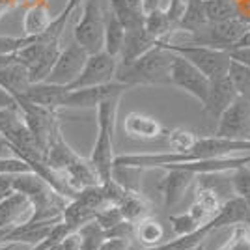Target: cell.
Returning a JSON list of instances; mask_svg holds the SVG:
<instances>
[{
  "mask_svg": "<svg viewBox=\"0 0 250 250\" xmlns=\"http://www.w3.org/2000/svg\"><path fill=\"white\" fill-rule=\"evenodd\" d=\"M174 62V52L168 51L161 43L151 51L142 54L133 62H120L116 81L129 86H172L170 71Z\"/></svg>",
  "mask_w": 250,
  "mask_h": 250,
  "instance_id": "cell-1",
  "label": "cell"
},
{
  "mask_svg": "<svg viewBox=\"0 0 250 250\" xmlns=\"http://www.w3.org/2000/svg\"><path fill=\"white\" fill-rule=\"evenodd\" d=\"M120 99L122 97L108 99V101H104L95 108V112H97V138H95L90 161H92L101 183L110 181L112 172H114V131Z\"/></svg>",
  "mask_w": 250,
  "mask_h": 250,
  "instance_id": "cell-2",
  "label": "cell"
},
{
  "mask_svg": "<svg viewBox=\"0 0 250 250\" xmlns=\"http://www.w3.org/2000/svg\"><path fill=\"white\" fill-rule=\"evenodd\" d=\"M13 185L17 192H22L24 196H28L30 202L36 208V215L32 222L38 220H51L60 219L65 206L69 204V200L63 198L60 192H56L54 188L40 177L36 172H28V174H21L15 176Z\"/></svg>",
  "mask_w": 250,
  "mask_h": 250,
  "instance_id": "cell-3",
  "label": "cell"
},
{
  "mask_svg": "<svg viewBox=\"0 0 250 250\" xmlns=\"http://www.w3.org/2000/svg\"><path fill=\"white\" fill-rule=\"evenodd\" d=\"M168 51L176 52L179 56L187 58L192 65H196L209 81L219 79L228 75L231 65L229 51L209 47V45H196V43H172V42H159Z\"/></svg>",
  "mask_w": 250,
  "mask_h": 250,
  "instance_id": "cell-4",
  "label": "cell"
},
{
  "mask_svg": "<svg viewBox=\"0 0 250 250\" xmlns=\"http://www.w3.org/2000/svg\"><path fill=\"white\" fill-rule=\"evenodd\" d=\"M104 15L99 0H84L75 22L73 38L88 54L104 51Z\"/></svg>",
  "mask_w": 250,
  "mask_h": 250,
  "instance_id": "cell-5",
  "label": "cell"
},
{
  "mask_svg": "<svg viewBox=\"0 0 250 250\" xmlns=\"http://www.w3.org/2000/svg\"><path fill=\"white\" fill-rule=\"evenodd\" d=\"M249 28H250L249 21H245L243 17H233V19L220 21V22H209L200 34L192 36V40L188 43L209 45V47L231 51L235 47V43L247 34Z\"/></svg>",
  "mask_w": 250,
  "mask_h": 250,
  "instance_id": "cell-6",
  "label": "cell"
},
{
  "mask_svg": "<svg viewBox=\"0 0 250 250\" xmlns=\"http://www.w3.org/2000/svg\"><path fill=\"white\" fill-rule=\"evenodd\" d=\"M170 81H172V86H176L179 90L187 92L188 95H192V97H194L196 101H200L202 104L208 101L209 84H211V81L200 71L196 65H192L187 58L179 56L176 52H174Z\"/></svg>",
  "mask_w": 250,
  "mask_h": 250,
  "instance_id": "cell-7",
  "label": "cell"
},
{
  "mask_svg": "<svg viewBox=\"0 0 250 250\" xmlns=\"http://www.w3.org/2000/svg\"><path fill=\"white\" fill-rule=\"evenodd\" d=\"M133 90V86L120 81L99 84V86H88V88H79V90H69L67 97L63 101V108H97L101 103L122 97L125 92Z\"/></svg>",
  "mask_w": 250,
  "mask_h": 250,
  "instance_id": "cell-8",
  "label": "cell"
},
{
  "mask_svg": "<svg viewBox=\"0 0 250 250\" xmlns=\"http://www.w3.org/2000/svg\"><path fill=\"white\" fill-rule=\"evenodd\" d=\"M118 65L120 58H116L106 51L95 52L88 56V62L84 65L83 73L79 75V79L71 86H67V90H79V88H88V86H99L116 81L118 73Z\"/></svg>",
  "mask_w": 250,
  "mask_h": 250,
  "instance_id": "cell-9",
  "label": "cell"
},
{
  "mask_svg": "<svg viewBox=\"0 0 250 250\" xmlns=\"http://www.w3.org/2000/svg\"><path fill=\"white\" fill-rule=\"evenodd\" d=\"M88 56L90 54L77 42L69 43L65 49H62L54 67L45 81L52 84H60V86H71L79 79V75L83 73L84 65L88 62Z\"/></svg>",
  "mask_w": 250,
  "mask_h": 250,
  "instance_id": "cell-10",
  "label": "cell"
},
{
  "mask_svg": "<svg viewBox=\"0 0 250 250\" xmlns=\"http://www.w3.org/2000/svg\"><path fill=\"white\" fill-rule=\"evenodd\" d=\"M215 135L231 140H249L250 136V101L237 97L235 103L217 120ZM250 142V140H249Z\"/></svg>",
  "mask_w": 250,
  "mask_h": 250,
  "instance_id": "cell-11",
  "label": "cell"
},
{
  "mask_svg": "<svg viewBox=\"0 0 250 250\" xmlns=\"http://www.w3.org/2000/svg\"><path fill=\"white\" fill-rule=\"evenodd\" d=\"M34 215H36V208L30 198L15 190L6 202L0 204V231L32 222Z\"/></svg>",
  "mask_w": 250,
  "mask_h": 250,
  "instance_id": "cell-12",
  "label": "cell"
},
{
  "mask_svg": "<svg viewBox=\"0 0 250 250\" xmlns=\"http://www.w3.org/2000/svg\"><path fill=\"white\" fill-rule=\"evenodd\" d=\"M165 170H167V176L159 183V190H161L163 200H165V208H174L185 198L188 187L192 185L194 177L198 176L190 170L179 167H170Z\"/></svg>",
  "mask_w": 250,
  "mask_h": 250,
  "instance_id": "cell-13",
  "label": "cell"
},
{
  "mask_svg": "<svg viewBox=\"0 0 250 250\" xmlns=\"http://www.w3.org/2000/svg\"><path fill=\"white\" fill-rule=\"evenodd\" d=\"M239 95L235 92V86L231 83L229 75H224V77H219V79H213L211 84H209V94H208V101L204 103V112L206 114H211L213 118L219 120L220 116L228 110L231 104L235 103Z\"/></svg>",
  "mask_w": 250,
  "mask_h": 250,
  "instance_id": "cell-14",
  "label": "cell"
},
{
  "mask_svg": "<svg viewBox=\"0 0 250 250\" xmlns=\"http://www.w3.org/2000/svg\"><path fill=\"white\" fill-rule=\"evenodd\" d=\"M67 92H69L67 86L42 81V83H32L28 86V90L19 99H24L28 103H34L38 106H43V108H49V110L56 112L58 108H63V101L67 97Z\"/></svg>",
  "mask_w": 250,
  "mask_h": 250,
  "instance_id": "cell-15",
  "label": "cell"
},
{
  "mask_svg": "<svg viewBox=\"0 0 250 250\" xmlns=\"http://www.w3.org/2000/svg\"><path fill=\"white\" fill-rule=\"evenodd\" d=\"M239 224H250V206L239 196H229L224 200L217 215L208 222L211 231Z\"/></svg>",
  "mask_w": 250,
  "mask_h": 250,
  "instance_id": "cell-16",
  "label": "cell"
},
{
  "mask_svg": "<svg viewBox=\"0 0 250 250\" xmlns=\"http://www.w3.org/2000/svg\"><path fill=\"white\" fill-rule=\"evenodd\" d=\"M124 131L127 136L136 140H155L167 135L163 124L153 116L142 114V112H129L124 120Z\"/></svg>",
  "mask_w": 250,
  "mask_h": 250,
  "instance_id": "cell-17",
  "label": "cell"
},
{
  "mask_svg": "<svg viewBox=\"0 0 250 250\" xmlns=\"http://www.w3.org/2000/svg\"><path fill=\"white\" fill-rule=\"evenodd\" d=\"M52 21H54V17L51 15L47 0L32 2L22 17V36H28V38L42 36L43 32H47Z\"/></svg>",
  "mask_w": 250,
  "mask_h": 250,
  "instance_id": "cell-18",
  "label": "cell"
},
{
  "mask_svg": "<svg viewBox=\"0 0 250 250\" xmlns=\"http://www.w3.org/2000/svg\"><path fill=\"white\" fill-rule=\"evenodd\" d=\"M157 45H159V42L146 30V26L127 30L124 49L120 54V62H133L136 58H140L142 54H146L147 51H151Z\"/></svg>",
  "mask_w": 250,
  "mask_h": 250,
  "instance_id": "cell-19",
  "label": "cell"
},
{
  "mask_svg": "<svg viewBox=\"0 0 250 250\" xmlns=\"http://www.w3.org/2000/svg\"><path fill=\"white\" fill-rule=\"evenodd\" d=\"M30 84V71H28V67L24 63L15 60V62L0 67V86L4 90H8L11 95H15L17 99L22 97V94L28 90Z\"/></svg>",
  "mask_w": 250,
  "mask_h": 250,
  "instance_id": "cell-20",
  "label": "cell"
},
{
  "mask_svg": "<svg viewBox=\"0 0 250 250\" xmlns=\"http://www.w3.org/2000/svg\"><path fill=\"white\" fill-rule=\"evenodd\" d=\"M108 8L112 10L120 22L125 26V30L140 28L146 22V10L142 2H133V0H110Z\"/></svg>",
  "mask_w": 250,
  "mask_h": 250,
  "instance_id": "cell-21",
  "label": "cell"
},
{
  "mask_svg": "<svg viewBox=\"0 0 250 250\" xmlns=\"http://www.w3.org/2000/svg\"><path fill=\"white\" fill-rule=\"evenodd\" d=\"M209 24L208 11H206V0H188L187 10L181 17L177 32H188L196 36Z\"/></svg>",
  "mask_w": 250,
  "mask_h": 250,
  "instance_id": "cell-22",
  "label": "cell"
},
{
  "mask_svg": "<svg viewBox=\"0 0 250 250\" xmlns=\"http://www.w3.org/2000/svg\"><path fill=\"white\" fill-rule=\"evenodd\" d=\"M125 34H127L125 26L108 8L106 15H104V51L116 58H120L125 43Z\"/></svg>",
  "mask_w": 250,
  "mask_h": 250,
  "instance_id": "cell-23",
  "label": "cell"
},
{
  "mask_svg": "<svg viewBox=\"0 0 250 250\" xmlns=\"http://www.w3.org/2000/svg\"><path fill=\"white\" fill-rule=\"evenodd\" d=\"M118 208L122 209L124 219L133 224L151 217V204L142 192H127V196Z\"/></svg>",
  "mask_w": 250,
  "mask_h": 250,
  "instance_id": "cell-24",
  "label": "cell"
},
{
  "mask_svg": "<svg viewBox=\"0 0 250 250\" xmlns=\"http://www.w3.org/2000/svg\"><path fill=\"white\" fill-rule=\"evenodd\" d=\"M209 233H211V228H209L208 224H204L200 229L188 233V235H179L176 239L168 241V243H161V245L146 250H196L206 243Z\"/></svg>",
  "mask_w": 250,
  "mask_h": 250,
  "instance_id": "cell-25",
  "label": "cell"
},
{
  "mask_svg": "<svg viewBox=\"0 0 250 250\" xmlns=\"http://www.w3.org/2000/svg\"><path fill=\"white\" fill-rule=\"evenodd\" d=\"M144 26L157 42H170V36L174 34L167 10H163V8H155V10L147 11Z\"/></svg>",
  "mask_w": 250,
  "mask_h": 250,
  "instance_id": "cell-26",
  "label": "cell"
},
{
  "mask_svg": "<svg viewBox=\"0 0 250 250\" xmlns=\"http://www.w3.org/2000/svg\"><path fill=\"white\" fill-rule=\"evenodd\" d=\"M135 237L142 245H146L147 249L161 245L165 239V228L163 224L155 220L153 217H147V219L140 220L135 224Z\"/></svg>",
  "mask_w": 250,
  "mask_h": 250,
  "instance_id": "cell-27",
  "label": "cell"
},
{
  "mask_svg": "<svg viewBox=\"0 0 250 250\" xmlns=\"http://www.w3.org/2000/svg\"><path fill=\"white\" fill-rule=\"evenodd\" d=\"M79 235H81V243H83V250H101L103 243L106 241L108 233L106 229L101 228L97 222L90 220L84 226L79 228Z\"/></svg>",
  "mask_w": 250,
  "mask_h": 250,
  "instance_id": "cell-28",
  "label": "cell"
},
{
  "mask_svg": "<svg viewBox=\"0 0 250 250\" xmlns=\"http://www.w3.org/2000/svg\"><path fill=\"white\" fill-rule=\"evenodd\" d=\"M206 11H208L209 22H220L233 17H241L237 15L233 0H206Z\"/></svg>",
  "mask_w": 250,
  "mask_h": 250,
  "instance_id": "cell-29",
  "label": "cell"
},
{
  "mask_svg": "<svg viewBox=\"0 0 250 250\" xmlns=\"http://www.w3.org/2000/svg\"><path fill=\"white\" fill-rule=\"evenodd\" d=\"M228 75H229V79H231V83H233V86H235L237 95L250 101V67L249 65L231 60Z\"/></svg>",
  "mask_w": 250,
  "mask_h": 250,
  "instance_id": "cell-30",
  "label": "cell"
},
{
  "mask_svg": "<svg viewBox=\"0 0 250 250\" xmlns=\"http://www.w3.org/2000/svg\"><path fill=\"white\" fill-rule=\"evenodd\" d=\"M168 138V146L172 151H177V153H188L194 144L198 142L200 136H196V133L192 131H187V129H172L167 133Z\"/></svg>",
  "mask_w": 250,
  "mask_h": 250,
  "instance_id": "cell-31",
  "label": "cell"
},
{
  "mask_svg": "<svg viewBox=\"0 0 250 250\" xmlns=\"http://www.w3.org/2000/svg\"><path fill=\"white\" fill-rule=\"evenodd\" d=\"M142 168L135 167H114L112 172V179L118 181L124 188L129 192H140V176H142Z\"/></svg>",
  "mask_w": 250,
  "mask_h": 250,
  "instance_id": "cell-32",
  "label": "cell"
},
{
  "mask_svg": "<svg viewBox=\"0 0 250 250\" xmlns=\"http://www.w3.org/2000/svg\"><path fill=\"white\" fill-rule=\"evenodd\" d=\"M229 183H231V192L250 206V165L229 172Z\"/></svg>",
  "mask_w": 250,
  "mask_h": 250,
  "instance_id": "cell-33",
  "label": "cell"
},
{
  "mask_svg": "<svg viewBox=\"0 0 250 250\" xmlns=\"http://www.w3.org/2000/svg\"><path fill=\"white\" fill-rule=\"evenodd\" d=\"M217 250H250V226L239 224L233 226V231Z\"/></svg>",
  "mask_w": 250,
  "mask_h": 250,
  "instance_id": "cell-34",
  "label": "cell"
},
{
  "mask_svg": "<svg viewBox=\"0 0 250 250\" xmlns=\"http://www.w3.org/2000/svg\"><path fill=\"white\" fill-rule=\"evenodd\" d=\"M170 224H172V229H174L176 237H179V235H188V233H192V231H196V229H200L204 226L190 211L179 213V215H172L170 217Z\"/></svg>",
  "mask_w": 250,
  "mask_h": 250,
  "instance_id": "cell-35",
  "label": "cell"
},
{
  "mask_svg": "<svg viewBox=\"0 0 250 250\" xmlns=\"http://www.w3.org/2000/svg\"><path fill=\"white\" fill-rule=\"evenodd\" d=\"M124 215H122V209L118 208V206H112V204H108V206H104L103 209H99L97 213H95V222L104 228L106 231H110V229H114L118 224H122L124 222Z\"/></svg>",
  "mask_w": 250,
  "mask_h": 250,
  "instance_id": "cell-36",
  "label": "cell"
},
{
  "mask_svg": "<svg viewBox=\"0 0 250 250\" xmlns=\"http://www.w3.org/2000/svg\"><path fill=\"white\" fill-rule=\"evenodd\" d=\"M34 172L32 167L19 157H0V176H21Z\"/></svg>",
  "mask_w": 250,
  "mask_h": 250,
  "instance_id": "cell-37",
  "label": "cell"
},
{
  "mask_svg": "<svg viewBox=\"0 0 250 250\" xmlns=\"http://www.w3.org/2000/svg\"><path fill=\"white\" fill-rule=\"evenodd\" d=\"M32 40L34 38H28V36H0V56L19 52L28 43H32Z\"/></svg>",
  "mask_w": 250,
  "mask_h": 250,
  "instance_id": "cell-38",
  "label": "cell"
},
{
  "mask_svg": "<svg viewBox=\"0 0 250 250\" xmlns=\"http://www.w3.org/2000/svg\"><path fill=\"white\" fill-rule=\"evenodd\" d=\"M21 120V108H0V136L6 135L11 127Z\"/></svg>",
  "mask_w": 250,
  "mask_h": 250,
  "instance_id": "cell-39",
  "label": "cell"
},
{
  "mask_svg": "<svg viewBox=\"0 0 250 250\" xmlns=\"http://www.w3.org/2000/svg\"><path fill=\"white\" fill-rule=\"evenodd\" d=\"M131 237H106L101 250H131Z\"/></svg>",
  "mask_w": 250,
  "mask_h": 250,
  "instance_id": "cell-40",
  "label": "cell"
},
{
  "mask_svg": "<svg viewBox=\"0 0 250 250\" xmlns=\"http://www.w3.org/2000/svg\"><path fill=\"white\" fill-rule=\"evenodd\" d=\"M13 179H15V176H0V204L6 202L15 192Z\"/></svg>",
  "mask_w": 250,
  "mask_h": 250,
  "instance_id": "cell-41",
  "label": "cell"
},
{
  "mask_svg": "<svg viewBox=\"0 0 250 250\" xmlns=\"http://www.w3.org/2000/svg\"><path fill=\"white\" fill-rule=\"evenodd\" d=\"M0 108H21L19 99L0 86Z\"/></svg>",
  "mask_w": 250,
  "mask_h": 250,
  "instance_id": "cell-42",
  "label": "cell"
},
{
  "mask_svg": "<svg viewBox=\"0 0 250 250\" xmlns=\"http://www.w3.org/2000/svg\"><path fill=\"white\" fill-rule=\"evenodd\" d=\"M81 4H84V0H67V4H65V8H63V13H67V15H73L75 11L81 8Z\"/></svg>",
  "mask_w": 250,
  "mask_h": 250,
  "instance_id": "cell-43",
  "label": "cell"
},
{
  "mask_svg": "<svg viewBox=\"0 0 250 250\" xmlns=\"http://www.w3.org/2000/svg\"><path fill=\"white\" fill-rule=\"evenodd\" d=\"M247 47H250V28L247 30V34L241 38L239 42L235 43V47H233V49H247ZM233 49H231V51H233Z\"/></svg>",
  "mask_w": 250,
  "mask_h": 250,
  "instance_id": "cell-44",
  "label": "cell"
},
{
  "mask_svg": "<svg viewBox=\"0 0 250 250\" xmlns=\"http://www.w3.org/2000/svg\"><path fill=\"white\" fill-rule=\"evenodd\" d=\"M15 4H17L15 0H0V17H2L8 10H11Z\"/></svg>",
  "mask_w": 250,
  "mask_h": 250,
  "instance_id": "cell-45",
  "label": "cell"
},
{
  "mask_svg": "<svg viewBox=\"0 0 250 250\" xmlns=\"http://www.w3.org/2000/svg\"><path fill=\"white\" fill-rule=\"evenodd\" d=\"M144 2V10L147 11H151V10H155V8H159V0H142Z\"/></svg>",
  "mask_w": 250,
  "mask_h": 250,
  "instance_id": "cell-46",
  "label": "cell"
},
{
  "mask_svg": "<svg viewBox=\"0 0 250 250\" xmlns=\"http://www.w3.org/2000/svg\"><path fill=\"white\" fill-rule=\"evenodd\" d=\"M249 140H250V136H249Z\"/></svg>",
  "mask_w": 250,
  "mask_h": 250,
  "instance_id": "cell-47",
  "label": "cell"
}]
</instances>
